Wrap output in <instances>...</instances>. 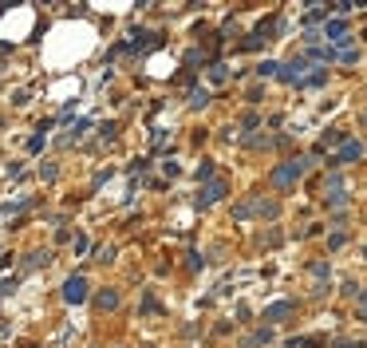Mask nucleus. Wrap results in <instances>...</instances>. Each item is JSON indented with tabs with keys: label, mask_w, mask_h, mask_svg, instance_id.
Returning a JSON list of instances; mask_svg holds the SVG:
<instances>
[{
	"label": "nucleus",
	"mask_w": 367,
	"mask_h": 348,
	"mask_svg": "<svg viewBox=\"0 0 367 348\" xmlns=\"http://www.w3.org/2000/svg\"><path fill=\"white\" fill-rule=\"evenodd\" d=\"M63 297H67V301H83V297H87V281H83V277H71V281H67V289H63Z\"/></svg>",
	"instance_id": "nucleus-1"
},
{
	"label": "nucleus",
	"mask_w": 367,
	"mask_h": 348,
	"mask_svg": "<svg viewBox=\"0 0 367 348\" xmlns=\"http://www.w3.org/2000/svg\"><path fill=\"white\" fill-rule=\"evenodd\" d=\"M339 158H344V163H352V158H359V147H355V143H348V147L339 151Z\"/></svg>",
	"instance_id": "nucleus-2"
},
{
	"label": "nucleus",
	"mask_w": 367,
	"mask_h": 348,
	"mask_svg": "<svg viewBox=\"0 0 367 348\" xmlns=\"http://www.w3.org/2000/svg\"><path fill=\"white\" fill-rule=\"evenodd\" d=\"M328 36H332V40H344V24H328Z\"/></svg>",
	"instance_id": "nucleus-3"
},
{
	"label": "nucleus",
	"mask_w": 367,
	"mask_h": 348,
	"mask_svg": "<svg viewBox=\"0 0 367 348\" xmlns=\"http://www.w3.org/2000/svg\"><path fill=\"white\" fill-rule=\"evenodd\" d=\"M115 301H118L115 293H103V297H99V305H103V309H115Z\"/></svg>",
	"instance_id": "nucleus-4"
}]
</instances>
